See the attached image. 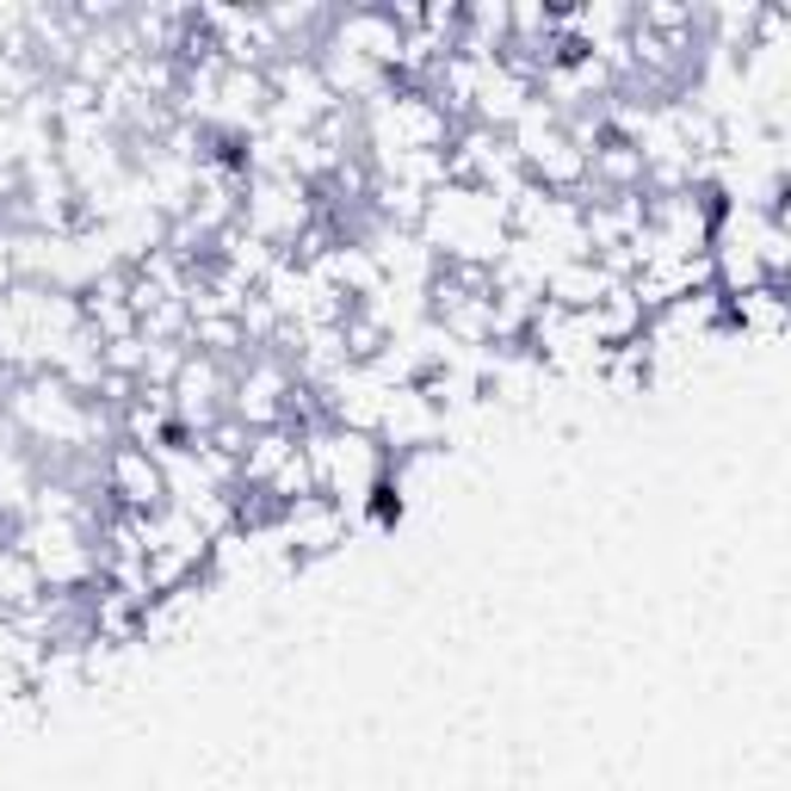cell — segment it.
Segmentation results:
<instances>
[{
    "mask_svg": "<svg viewBox=\"0 0 791 791\" xmlns=\"http://www.w3.org/2000/svg\"><path fill=\"white\" fill-rule=\"evenodd\" d=\"M136 230H149V235H161L168 230V211H136ZM99 235H106V242H112L118 254H131V230H124V217H106V223H99Z\"/></svg>",
    "mask_w": 791,
    "mask_h": 791,
    "instance_id": "1",
    "label": "cell"
}]
</instances>
